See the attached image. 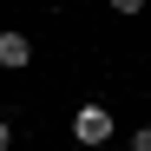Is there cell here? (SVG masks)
I'll return each instance as SVG.
<instances>
[{"mask_svg": "<svg viewBox=\"0 0 151 151\" xmlns=\"http://www.w3.org/2000/svg\"><path fill=\"white\" fill-rule=\"evenodd\" d=\"M72 138H79L86 151H99V145H112V112L99 105V99H92V105H79V112H72Z\"/></svg>", "mask_w": 151, "mask_h": 151, "instance_id": "6da1fadb", "label": "cell"}, {"mask_svg": "<svg viewBox=\"0 0 151 151\" xmlns=\"http://www.w3.org/2000/svg\"><path fill=\"white\" fill-rule=\"evenodd\" d=\"M0 66H7V72H20V66H33V40L7 27V33H0Z\"/></svg>", "mask_w": 151, "mask_h": 151, "instance_id": "7a4b0ae2", "label": "cell"}, {"mask_svg": "<svg viewBox=\"0 0 151 151\" xmlns=\"http://www.w3.org/2000/svg\"><path fill=\"white\" fill-rule=\"evenodd\" d=\"M151 0H112V13H145Z\"/></svg>", "mask_w": 151, "mask_h": 151, "instance_id": "3957f363", "label": "cell"}, {"mask_svg": "<svg viewBox=\"0 0 151 151\" xmlns=\"http://www.w3.org/2000/svg\"><path fill=\"white\" fill-rule=\"evenodd\" d=\"M132 151H151V125H138V132H132Z\"/></svg>", "mask_w": 151, "mask_h": 151, "instance_id": "277c9868", "label": "cell"}, {"mask_svg": "<svg viewBox=\"0 0 151 151\" xmlns=\"http://www.w3.org/2000/svg\"><path fill=\"white\" fill-rule=\"evenodd\" d=\"M7 145H13V125H7V118H0V151H7Z\"/></svg>", "mask_w": 151, "mask_h": 151, "instance_id": "5b68a950", "label": "cell"}]
</instances>
